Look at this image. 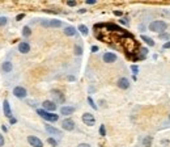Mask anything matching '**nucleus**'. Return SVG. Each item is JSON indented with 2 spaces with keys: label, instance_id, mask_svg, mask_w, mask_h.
I'll return each instance as SVG.
<instances>
[{
  "label": "nucleus",
  "instance_id": "obj_1",
  "mask_svg": "<svg viewBox=\"0 0 170 147\" xmlns=\"http://www.w3.org/2000/svg\"><path fill=\"white\" fill-rule=\"evenodd\" d=\"M37 113L46 121H50V122H56L59 120V116L55 114V113H50V112H46L44 109H38Z\"/></svg>",
  "mask_w": 170,
  "mask_h": 147
},
{
  "label": "nucleus",
  "instance_id": "obj_2",
  "mask_svg": "<svg viewBox=\"0 0 170 147\" xmlns=\"http://www.w3.org/2000/svg\"><path fill=\"white\" fill-rule=\"evenodd\" d=\"M166 28H168V24H166L165 21H161V20L150 22V25H149V29L152 30V32H157V33L164 32Z\"/></svg>",
  "mask_w": 170,
  "mask_h": 147
},
{
  "label": "nucleus",
  "instance_id": "obj_3",
  "mask_svg": "<svg viewBox=\"0 0 170 147\" xmlns=\"http://www.w3.org/2000/svg\"><path fill=\"white\" fill-rule=\"evenodd\" d=\"M41 24L43 26H50V28H60L62 26V21L60 20H43Z\"/></svg>",
  "mask_w": 170,
  "mask_h": 147
},
{
  "label": "nucleus",
  "instance_id": "obj_4",
  "mask_svg": "<svg viewBox=\"0 0 170 147\" xmlns=\"http://www.w3.org/2000/svg\"><path fill=\"white\" fill-rule=\"evenodd\" d=\"M28 142L33 147H43V142L38 137H34V135H29L28 137Z\"/></svg>",
  "mask_w": 170,
  "mask_h": 147
},
{
  "label": "nucleus",
  "instance_id": "obj_5",
  "mask_svg": "<svg viewBox=\"0 0 170 147\" xmlns=\"http://www.w3.org/2000/svg\"><path fill=\"white\" fill-rule=\"evenodd\" d=\"M83 122L88 126H93L94 123H96V118H94V116L90 114V113H84V114H83Z\"/></svg>",
  "mask_w": 170,
  "mask_h": 147
},
{
  "label": "nucleus",
  "instance_id": "obj_6",
  "mask_svg": "<svg viewBox=\"0 0 170 147\" xmlns=\"http://www.w3.org/2000/svg\"><path fill=\"white\" fill-rule=\"evenodd\" d=\"M13 95L18 98H25L28 95V92L24 87H15V88H13Z\"/></svg>",
  "mask_w": 170,
  "mask_h": 147
},
{
  "label": "nucleus",
  "instance_id": "obj_7",
  "mask_svg": "<svg viewBox=\"0 0 170 147\" xmlns=\"http://www.w3.org/2000/svg\"><path fill=\"white\" fill-rule=\"evenodd\" d=\"M62 128H63L64 130H67V131H72V130L75 129V122H73V120H71V118H66V120H63Z\"/></svg>",
  "mask_w": 170,
  "mask_h": 147
},
{
  "label": "nucleus",
  "instance_id": "obj_8",
  "mask_svg": "<svg viewBox=\"0 0 170 147\" xmlns=\"http://www.w3.org/2000/svg\"><path fill=\"white\" fill-rule=\"evenodd\" d=\"M42 105L46 112H54V110H56V103H54V101L46 100V101H43Z\"/></svg>",
  "mask_w": 170,
  "mask_h": 147
},
{
  "label": "nucleus",
  "instance_id": "obj_9",
  "mask_svg": "<svg viewBox=\"0 0 170 147\" xmlns=\"http://www.w3.org/2000/svg\"><path fill=\"white\" fill-rule=\"evenodd\" d=\"M51 93H52V97L55 98V101H56V103L63 104L64 101H66V97H64L63 92L58 91V89H54V91H51Z\"/></svg>",
  "mask_w": 170,
  "mask_h": 147
},
{
  "label": "nucleus",
  "instance_id": "obj_10",
  "mask_svg": "<svg viewBox=\"0 0 170 147\" xmlns=\"http://www.w3.org/2000/svg\"><path fill=\"white\" fill-rule=\"evenodd\" d=\"M3 110H4V116L7 118H12V110H11V106H9V103L8 100H4L3 103Z\"/></svg>",
  "mask_w": 170,
  "mask_h": 147
},
{
  "label": "nucleus",
  "instance_id": "obj_11",
  "mask_svg": "<svg viewBox=\"0 0 170 147\" xmlns=\"http://www.w3.org/2000/svg\"><path fill=\"white\" fill-rule=\"evenodd\" d=\"M116 61V55L114 53H105L104 54V62L105 63H114Z\"/></svg>",
  "mask_w": 170,
  "mask_h": 147
},
{
  "label": "nucleus",
  "instance_id": "obj_12",
  "mask_svg": "<svg viewBox=\"0 0 170 147\" xmlns=\"http://www.w3.org/2000/svg\"><path fill=\"white\" fill-rule=\"evenodd\" d=\"M44 129H46V131L47 133H50V134H52V135H62V131H60L59 129H56V128H54V126H51V125H44Z\"/></svg>",
  "mask_w": 170,
  "mask_h": 147
},
{
  "label": "nucleus",
  "instance_id": "obj_13",
  "mask_svg": "<svg viewBox=\"0 0 170 147\" xmlns=\"http://www.w3.org/2000/svg\"><path fill=\"white\" fill-rule=\"evenodd\" d=\"M18 51L21 53V54H26V53L30 51V45L28 44V42H21L20 45H18Z\"/></svg>",
  "mask_w": 170,
  "mask_h": 147
},
{
  "label": "nucleus",
  "instance_id": "obj_14",
  "mask_svg": "<svg viewBox=\"0 0 170 147\" xmlns=\"http://www.w3.org/2000/svg\"><path fill=\"white\" fill-rule=\"evenodd\" d=\"M118 87L122 89H127L128 87H130V81H128V79L126 78H121L118 80Z\"/></svg>",
  "mask_w": 170,
  "mask_h": 147
},
{
  "label": "nucleus",
  "instance_id": "obj_15",
  "mask_svg": "<svg viewBox=\"0 0 170 147\" xmlns=\"http://www.w3.org/2000/svg\"><path fill=\"white\" fill-rule=\"evenodd\" d=\"M73 112H75L73 106H62V108H60V113H62L63 116H71Z\"/></svg>",
  "mask_w": 170,
  "mask_h": 147
},
{
  "label": "nucleus",
  "instance_id": "obj_16",
  "mask_svg": "<svg viewBox=\"0 0 170 147\" xmlns=\"http://www.w3.org/2000/svg\"><path fill=\"white\" fill-rule=\"evenodd\" d=\"M1 70L4 72H11L13 70V64H12V62H4V63L1 64Z\"/></svg>",
  "mask_w": 170,
  "mask_h": 147
},
{
  "label": "nucleus",
  "instance_id": "obj_17",
  "mask_svg": "<svg viewBox=\"0 0 170 147\" xmlns=\"http://www.w3.org/2000/svg\"><path fill=\"white\" fill-rule=\"evenodd\" d=\"M64 34L69 36V37L75 36V34H76V28H73V26H67V28H64Z\"/></svg>",
  "mask_w": 170,
  "mask_h": 147
},
{
  "label": "nucleus",
  "instance_id": "obj_18",
  "mask_svg": "<svg viewBox=\"0 0 170 147\" xmlns=\"http://www.w3.org/2000/svg\"><path fill=\"white\" fill-rule=\"evenodd\" d=\"M141 39H143L144 42H145L147 45H149V46H154V41H153L150 37H148V36H141Z\"/></svg>",
  "mask_w": 170,
  "mask_h": 147
},
{
  "label": "nucleus",
  "instance_id": "obj_19",
  "mask_svg": "<svg viewBox=\"0 0 170 147\" xmlns=\"http://www.w3.org/2000/svg\"><path fill=\"white\" fill-rule=\"evenodd\" d=\"M79 30L81 32L83 36H88V33H89L88 26H85V25H79Z\"/></svg>",
  "mask_w": 170,
  "mask_h": 147
},
{
  "label": "nucleus",
  "instance_id": "obj_20",
  "mask_svg": "<svg viewBox=\"0 0 170 147\" xmlns=\"http://www.w3.org/2000/svg\"><path fill=\"white\" fill-rule=\"evenodd\" d=\"M30 34H32V30H30L29 26H24V28H22V36H24V37H29Z\"/></svg>",
  "mask_w": 170,
  "mask_h": 147
},
{
  "label": "nucleus",
  "instance_id": "obj_21",
  "mask_svg": "<svg viewBox=\"0 0 170 147\" xmlns=\"http://www.w3.org/2000/svg\"><path fill=\"white\" fill-rule=\"evenodd\" d=\"M143 143L145 147H150V145H152V137H145L143 141Z\"/></svg>",
  "mask_w": 170,
  "mask_h": 147
},
{
  "label": "nucleus",
  "instance_id": "obj_22",
  "mask_svg": "<svg viewBox=\"0 0 170 147\" xmlns=\"http://www.w3.org/2000/svg\"><path fill=\"white\" fill-rule=\"evenodd\" d=\"M75 54H76V55H81L83 54V47L81 46H77V45H76V46H75Z\"/></svg>",
  "mask_w": 170,
  "mask_h": 147
},
{
  "label": "nucleus",
  "instance_id": "obj_23",
  "mask_svg": "<svg viewBox=\"0 0 170 147\" xmlns=\"http://www.w3.org/2000/svg\"><path fill=\"white\" fill-rule=\"evenodd\" d=\"M88 103H89V105H90V106H92V108H93V109H97V105H96V103H94V101H93V98H92L90 96H89V97H88Z\"/></svg>",
  "mask_w": 170,
  "mask_h": 147
},
{
  "label": "nucleus",
  "instance_id": "obj_24",
  "mask_svg": "<svg viewBox=\"0 0 170 147\" xmlns=\"http://www.w3.org/2000/svg\"><path fill=\"white\" fill-rule=\"evenodd\" d=\"M47 142H49L52 147H56V146H58V142L54 139V138H49V139H47Z\"/></svg>",
  "mask_w": 170,
  "mask_h": 147
},
{
  "label": "nucleus",
  "instance_id": "obj_25",
  "mask_svg": "<svg viewBox=\"0 0 170 147\" xmlns=\"http://www.w3.org/2000/svg\"><path fill=\"white\" fill-rule=\"evenodd\" d=\"M99 134H101L102 137H105V135H106V129H105V125H101V128H99Z\"/></svg>",
  "mask_w": 170,
  "mask_h": 147
},
{
  "label": "nucleus",
  "instance_id": "obj_26",
  "mask_svg": "<svg viewBox=\"0 0 170 147\" xmlns=\"http://www.w3.org/2000/svg\"><path fill=\"white\" fill-rule=\"evenodd\" d=\"M7 17H0V26H4L5 24H7Z\"/></svg>",
  "mask_w": 170,
  "mask_h": 147
},
{
  "label": "nucleus",
  "instance_id": "obj_27",
  "mask_svg": "<svg viewBox=\"0 0 170 147\" xmlns=\"http://www.w3.org/2000/svg\"><path fill=\"white\" fill-rule=\"evenodd\" d=\"M131 70H132L133 74H138L139 72V67L138 66H131Z\"/></svg>",
  "mask_w": 170,
  "mask_h": 147
},
{
  "label": "nucleus",
  "instance_id": "obj_28",
  "mask_svg": "<svg viewBox=\"0 0 170 147\" xmlns=\"http://www.w3.org/2000/svg\"><path fill=\"white\" fill-rule=\"evenodd\" d=\"M141 54L145 56L147 54H148V49H145V47H144V49H141Z\"/></svg>",
  "mask_w": 170,
  "mask_h": 147
},
{
  "label": "nucleus",
  "instance_id": "obj_29",
  "mask_svg": "<svg viewBox=\"0 0 170 147\" xmlns=\"http://www.w3.org/2000/svg\"><path fill=\"white\" fill-rule=\"evenodd\" d=\"M0 146H4V137L0 134Z\"/></svg>",
  "mask_w": 170,
  "mask_h": 147
},
{
  "label": "nucleus",
  "instance_id": "obj_30",
  "mask_svg": "<svg viewBox=\"0 0 170 147\" xmlns=\"http://www.w3.org/2000/svg\"><path fill=\"white\" fill-rule=\"evenodd\" d=\"M114 15H115V16H122L123 13H122V11H114Z\"/></svg>",
  "mask_w": 170,
  "mask_h": 147
},
{
  "label": "nucleus",
  "instance_id": "obj_31",
  "mask_svg": "<svg viewBox=\"0 0 170 147\" xmlns=\"http://www.w3.org/2000/svg\"><path fill=\"white\" fill-rule=\"evenodd\" d=\"M77 147H90V145H88V143H80Z\"/></svg>",
  "mask_w": 170,
  "mask_h": 147
},
{
  "label": "nucleus",
  "instance_id": "obj_32",
  "mask_svg": "<svg viewBox=\"0 0 170 147\" xmlns=\"http://www.w3.org/2000/svg\"><path fill=\"white\" fill-rule=\"evenodd\" d=\"M162 47H164V49H170V41H169V42H166V44L164 45Z\"/></svg>",
  "mask_w": 170,
  "mask_h": 147
},
{
  "label": "nucleus",
  "instance_id": "obj_33",
  "mask_svg": "<svg viewBox=\"0 0 170 147\" xmlns=\"http://www.w3.org/2000/svg\"><path fill=\"white\" fill-rule=\"evenodd\" d=\"M67 4H68L69 7H75V5H76V1H68Z\"/></svg>",
  "mask_w": 170,
  "mask_h": 147
},
{
  "label": "nucleus",
  "instance_id": "obj_34",
  "mask_svg": "<svg viewBox=\"0 0 170 147\" xmlns=\"http://www.w3.org/2000/svg\"><path fill=\"white\" fill-rule=\"evenodd\" d=\"M121 24H124V25H127V24H128L127 19H122V20H121Z\"/></svg>",
  "mask_w": 170,
  "mask_h": 147
},
{
  "label": "nucleus",
  "instance_id": "obj_35",
  "mask_svg": "<svg viewBox=\"0 0 170 147\" xmlns=\"http://www.w3.org/2000/svg\"><path fill=\"white\" fill-rule=\"evenodd\" d=\"M86 4H96V0H86Z\"/></svg>",
  "mask_w": 170,
  "mask_h": 147
},
{
  "label": "nucleus",
  "instance_id": "obj_36",
  "mask_svg": "<svg viewBox=\"0 0 170 147\" xmlns=\"http://www.w3.org/2000/svg\"><path fill=\"white\" fill-rule=\"evenodd\" d=\"M22 19H24V13L18 15V16H17V19H16V20H17V21H20V20H22Z\"/></svg>",
  "mask_w": 170,
  "mask_h": 147
},
{
  "label": "nucleus",
  "instance_id": "obj_37",
  "mask_svg": "<svg viewBox=\"0 0 170 147\" xmlns=\"http://www.w3.org/2000/svg\"><path fill=\"white\" fill-rule=\"evenodd\" d=\"M9 122H11V123H16V122H17V120L12 117V118H9Z\"/></svg>",
  "mask_w": 170,
  "mask_h": 147
},
{
  "label": "nucleus",
  "instance_id": "obj_38",
  "mask_svg": "<svg viewBox=\"0 0 170 147\" xmlns=\"http://www.w3.org/2000/svg\"><path fill=\"white\" fill-rule=\"evenodd\" d=\"M92 51H93V53L98 51V47H97V46H92Z\"/></svg>",
  "mask_w": 170,
  "mask_h": 147
},
{
  "label": "nucleus",
  "instance_id": "obj_39",
  "mask_svg": "<svg viewBox=\"0 0 170 147\" xmlns=\"http://www.w3.org/2000/svg\"><path fill=\"white\" fill-rule=\"evenodd\" d=\"M160 38H169V34H160Z\"/></svg>",
  "mask_w": 170,
  "mask_h": 147
},
{
  "label": "nucleus",
  "instance_id": "obj_40",
  "mask_svg": "<svg viewBox=\"0 0 170 147\" xmlns=\"http://www.w3.org/2000/svg\"><path fill=\"white\" fill-rule=\"evenodd\" d=\"M161 143H162V145H168L169 141H161Z\"/></svg>",
  "mask_w": 170,
  "mask_h": 147
},
{
  "label": "nucleus",
  "instance_id": "obj_41",
  "mask_svg": "<svg viewBox=\"0 0 170 147\" xmlns=\"http://www.w3.org/2000/svg\"><path fill=\"white\" fill-rule=\"evenodd\" d=\"M1 129H3V131H4V133L7 131V126H4V125H3V126H1Z\"/></svg>",
  "mask_w": 170,
  "mask_h": 147
},
{
  "label": "nucleus",
  "instance_id": "obj_42",
  "mask_svg": "<svg viewBox=\"0 0 170 147\" xmlns=\"http://www.w3.org/2000/svg\"><path fill=\"white\" fill-rule=\"evenodd\" d=\"M86 12V9H80L79 11V13H85Z\"/></svg>",
  "mask_w": 170,
  "mask_h": 147
}]
</instances>
